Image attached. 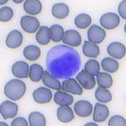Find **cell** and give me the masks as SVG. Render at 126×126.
I'll return each instance as SVG.
<instances>
[{"instance_id":"obj_1","label":"cell","mask_w":126,"mask_h":126,"mask_svg":"<svg viewBox=\"0 0 126 126\" xmlns=\"http://www.w3.org/2000/svg\"><path fill=\"white\" fill-rule=\"evenodd\" d=\"M80 57L76 50L67 46L53 47L47 54V69L54 76L64 78L74 74L79 69Z\"/></svg>"},{"instance_id":"obj_2","label":"cell","mask_w":126,"mask_h":126,"mask_svg":"<svg viewBox=\"0 0 126 126\" xmlns=\"http://www.w3.org/2000/svg\"><path fill=\"white\" fill-rule=\"evenodd\" d=\"M26 90L25 84L17 79L11 80L4 87L5 94L7 97L13 101H16L22 98Z\"/></svg>"},{"instance_id":"obj_3","label":"cell","mask_w":126,"mask_h":126,"mask_svg":"<svg viewBox=\"0 0 126 126\" xmlns=\"http://www.w3.org/2000/svg\"><path fill=\"white\" fill-rule=\"evenodd\" d=\"M87 35L89 41L99 44L105 39L106 33L105 30L100 26L94 25L89 29Z\"/></svg>"},{"instance_id":"obj_4","label":"cell","mask_w":126,"mask_h":126,"mask_svg":"<svg viewBox=\"0 0 126 126\" xmlns=\"http://www.w3.org/2000/svg\"><path fill=\"white\" fill-rule=\"evenodd\" d=\"M101 25L107 30H110L117 28L120 22V18L117 14L108 13L104 14L100 18Z\"/></svg>"},{"instance_id":"obj_5","label":"cell","mask_w":126,"mask_h":126,"mask_svg":"<svg viewBox=\"0 0 126 126\" xmlns=\"http://www.w3.org/2000/svg\"><path fill=\"white\" fill-rule=\"evenodd\" d=\"M20 24L24 31L30 33L36 32L40 26L39 22L37 18L27 15L24 16L21 18Z\"/></svg>"},{"instance_id":"obj_6","label":"cell","mask_w":126,"mask_h":126,"mask_svg":"<svg viewBox=\"0 0 126 126\" xmlns=\"http://www.w3.org/2000/svg\"><path fill=\"white\" fill-rule=\"evenodd\" d=\"M18 110V105L9 101H4L0 105V112L5 119L13 118L17 114Z\"/></svg>"},{"instance_id":"obj_7","label":"cell","mask_w":126,"mask_h":126,"mask_svg":"<svg viewBox=\"0 0 126 126\" xmlns=\"http://www.w3.org/2000/svg\"><path fill=\"white\" fill-rule=\"evenodd\" d=\"M76 78L84 89L90 90L93 88L95 85V78L85 70H82L79 72L77 75Z\"/></svg>"},{"instance_id":"obj_8","label":"cell","mask_w":126,"mask_h":126,"mask_svg":"<svg viewBox=\"0 0 126 126\" xmlns=\"http://www.w3.org/2000/svg\"><path fill=\"white\" fill-rule=\"evenodd\" d=\"M33 96L36 102L40 104L49 103L52 100V93L50 89L41 87L33 92Z\"/></svg>"},{"instance_id":"obj_9","label":"cell","mask_w":126,"mask_h":126,"mask_svg":"<svg viewBox=\"0 0 126 126\" xmlns=\"http://www.w3.org/2000/svg\"><path fill=\"white\" fill-rule=\"evenodd\" d=\"M74 109L75 112L77 115L81 117H86L91 114L93 107L89 102L81 100L75 103Z\"/></svg>"},{"instance_id":"obj_10","label":"cell","mask_w":126,"mask_h":126,"mask_svg":"<svg viewBox=\"0 0 126 126\" xmlns=\"http://www.w3.org/2000/svg\"><path fill=\"white\" fill-rule=\"evenodd\" d=\"M62 41L65 44L76 47L81 44L82 39L78 32L71 30L65 31Z\"/></svg>"},{"instance_id":"obj_11","label":"cell","mask_w":126,"mask_h":126,"mask_svg":"<svg viewBox=\"0 0 126 126\" xmlns=\"http://www.w3.org/2000/svg\"><path fill=\"white\" fill-rule=\"evenodd\" d=\"M61 88L63 91L76 95H81L83 92L80 86L73 78H69L63 81Z\"/></svg>"},{"instance_id":"obj_12","label":"cell","mask_w":126,"mask_h":126,"mask_svg":"<svg viewBox=\"0 0 126 126\" xmlns=\"http://www.w3.org/2000/svg\"><path fill=\"white\" fill-rule=\"evenodd\" d=\"M108 54L115 59H120L125 56L126 52L125 46L123 44L114 42L110 44L107 48Z\"/></svg>"},{"instance_id":"obj_13","label":"cell","mask_w":126,"mask_h":126,"mask_svg":"<svg viewBox=\"0 0 126 126\" xmlns=\"http://www.w3.org/2000/svg\"><path fill=\"white\" fill-rule=\"evenodd\" d=\"M23 40V36L20 32L17 30H14L7 36L6 44L7 47L11 49H16L21 45Z\"/></svg>"},{"instance_id":"obj_14","label":"cell","mask_w":126,"mask_h":126,"mask_svg":"<svg viewBox=\"0 0 126 126\" xmlns=\"http://www.w3.org/2000/svg\"><path fill=\"white\" fill-rule=\"evenodd\" d=\"M29 67L28 64L23 61H18L13 65L12 67V73L19 78H27L29 74Z\"/></svg>"},{"instance_id":"obj_15","label":"cell","mask_w":126,"mask_h":126,"mask_svg":"<svg viewBox=\"0 0 126 126\" xmlns=\"http://www.w3.org/2000/svg\"><path fill=\"white\" fill-rule=\"evenodd\" d=\"M109 114V110L107 106L103 104L97 103L94 106L93 119L94 122H104Z\"/></svg>"},{"instance_id":"obj_16","label":"cell","mask_w":126,"mask_h":126,"mask_svg":"<svg viewBox=\"0 0 126 126\" xmlns=\"http://www.w3.org/2000/svg\"><path fill=\"white\" fill-rule=\"evenodd\" d=\"M52 33L50 29L45 26H41L36 35V39L40 44L47 45L51 39Z\"/></svg>"},{"instance_id":"obj_17","label":"cell","mask_w":126,"mask_h":126,"mask_svg":"<svg viewBox=\"0 0 126 126\" xmlns=\"http://www.w3.org/2000/svg\"><path fill=\"white\" fill-rule=\"evenodd\" d=\"M57 116L58 119L64 123L71 122L74 117L72 109L67 106H61L58 108Z\"/></svg>"},{"instance_id":"obj_18","label":"cell","mask_w":126,"mask_h":126,"mask_svg":"<svg viewBox=\"0 0 126 126\" xmlns=\"http://www.w3.org/2000/svg\"><path fill=\"white\" fill-rule=\"evenodd\" d=\"M24 8L27 13L35 15L42 11V5L40 1L38 0H27L24 4Z\"/></svg>"},{"instance_id":"obj_19","label":"cell","mask_w":126,"mask_h":126,"mask_svg":"<svg viewBox=\"0 0 126 126\" xmlns=\"http://www.w3.org/2000/svg\"><path fill=\"white\" fill-rule=\"evenodd\" d=\"M83 52L86 56L91 58H97L100 54V49L96 44L85 41L83 47Z\"/></svg>"},{"instance_id":"obj_20","label":"cell","mask_w":126,"mask_h":126,"mask_svg":"<svg viewBox=\"0 0 126 126\" xmlns=\"http://www.w3.org/2000/svg\"><path fill=\"white\" fill-rule=\"evenodd\" d=\"M42 79L43 84L46 86L56 90H59L61 88L59 81L47 71L44 72Z\"/></svg>"},{"instance_id":"obj_21","label":"cell","mask_w":126,"mask_h":126,"mask_svg":"<svg viewBox=\"0 0 126 126\" xmlns=\"http://www.w3.org/2000/svg\"><path fill=\"white\" fill-rule=\"evenodd\" d=\"M70 10L67 5L63 3L55 4L52 9V14L55 17L59 19H63L68 16Z\"/></svg>"},{"instance_id":"obj_22","label":"cell","mask_w":126,"mask_h":126,"mask_svg":"<svg viewBox=\"0 0 126 126\" xmlns=\"http://www.w3.org/2000/svg\"><path fill=\"white\" fill-rule=\"evenodd\" d=\"M54 100L56 103L61 106L71 105L73 101V98L72 95L60 91L55 93Z\"/></svg>"},{"instance_id":"obj_23","label":"cell","mask_w":126,"mask_h":126,"mask_svg":"<svg viewBox=\"0 0 126 126\" xmlns=\"http://www.w3.org/2000/svg\"><path fill=\"white\" fill-rule=\"evenodd\" d=\"M23 54L26 59L30 61H35L40 57L41 51L39 48L37 46L30 45L25 48Z\"/></svg>"},{"instance_id":"obj_24","label":"cell","mask_w":126,"mask_h":126,"mask_svg":"<svg viewBox=\"0 0 126 126\" xmlns=\"http://www.w3.org/2000/svg\"><path fill=\"white\" fill-rule=\"evenodd\" d=\"M101 66L104 71L114 73L118 70L119 64L116 60L110 57H107L102 61Z\"/></svg>"},{"instance_id":"obj_25","label":"cell","mask_w":126,"mask_h":126,"mask_svg":"<svg viewBox=\"0 0 126 126\" xmlns=\"http://www.w3.org/2000/svg\"><path fill=\"white\" fill-rule=\"evenodd\" d=\"M96 76L97 81L99 86L104 88H109L112 86L113 79L110 74L101 72L99 73Z\"/></svg>"},{"instance_id":"obj_26","label":"cell","mask_w":126,"mask_h":126,"mask_svg":"<svg viewBox=\"0 0 126 126\" xmlns=\"http://www.w3.org/2000/svg\"><path fill=\"white\" fill-rule=\"evenodd\" d=\"M92 19L89 15L85 13L80 14L75 18V25L78 28L81 29H86L91 25Z\"/></svg>"},{"instance_id":"obj_27","label":"cell","mask_w":126,"mask_h":126,"mask_svg":"<svg viewBox=\"0 0 126 126\" xmlns=\"http://www.w3.org/2000/svg\"><path fill=\"white\" fill-rule=\"evenodd\" d=\"M95 97L100 102L106 103L112 100V96L110 92L106 88L99 87L95 92Z\"/></svg>"},{"instance_id":"obj_28","label":"cell","mask_w":126,"mask_h":126,"mask_svg":"<svg viewBox=\"0 0 126 126\" xmlns=\"http://www.w3.org/2000/svg\"><path fill=\"white\" fill-rule=\"evenodd\" d=\"M44 72L43 68L40 65L36 64H33L30 67L29 77L33 82H38L42 78Z\"/></svg>"},{"instance_id":"obj_29","label":"cell","mask_w":126,"mask_h":126,"mask_svg":"<svg viewBox=\"0 0 126 126\" xmlns=\"http://www.w3.org/2000/svg\"><path fill=\"white\" fill-rule=\"evenodd\" d=\"M28 120L31 126H45L46 125V119L44 116L38 112L31 113L29 116Z\"/></svg>"},{"instance_id":"obj_30","label":"cell","mask_w":126,"mask_h":126,"mask_svg":"<svg viewBox=\"0 0 126 126\" xmlns=\"http://www.w3.org/2000/svg\"><path fill=\"white\" fill-rule=\"evenodd\" d=\"M85 71L93 76H96L100 71V65L96 60L91 59L87 61L85 65Z\"/></svg>"},{"instance_id":"obj_31","label":"cell","mask_w":126,"mask_h":126,"mask_svg":"<svg viewBox=\"0 0 126 126\" xmlns=\"http://www.w3.org/2000/svg\"><path fill=\"white\" fill-rule=\"evenodd\" d=\"M50 29L52 33L51 39L53 42H59L63 40L65 32L61 26L55 24L51 27Z\"/></svg>"},{"instance_id":"obj_32","label":"cell","mask_w":126,"mask_h":126,"mask_svg":"<svg viewBox=\"0 0 126 126\" xmlns=\"http://www.w3.org/2000/svg\"><path fill=\"white\" fill-rule=\"evenodd\" d=\"M14 15L13 11L10 7L4 6L0 10V20L3 22H7L10 20Z\"/></svg>"},{"instance_id":"obj_33","label":"cell","mask_w":126,"mask_h":126,"mask_svg":"<svg viewBox=\"0 0 126 126\" xmlns=\"http://www.w3.org/2000/svg\"><path fill=\"white\" fill-rule=\"evenodd\" d=\"M109 126H126V122L125 119L120 115H115L111 118L108 122Z\"/></svg>"},{"instance_id":"obj_34","label":"cell","mask_w":126,"mask_h":126,"mask_svg":"<svg viewBox=\"0 0 126 126\" xmlns=\"http://www.w3.org/2000/svg\"><path fill=\"white\" fill-rule=\"evenodd\" d=\"M11 125L12 126H28L27 121L23 117H18L15 118L12 121Z\"/></svg>"},{"instance_id":"obj_35","label":"cell","mask_w":126,"mask_h":126,"mask_svg":"<svg viewBox=\"0 0 126 126\" xmlns=\"http://www.w3.org/2000/svg\"><path fill=\"white\" fill-rule=\"evenodd\" d=\"M119 13L123 19L126 20V0L121 2L118 7Z\"/></svg>"},{"instance_id":"obj_36","label":"cell","mask_w":126,"mask_h":126,"mask_svg":"<svg viewBox=\"0 0 126 126\" xmlns=\"http://www.w3.org/2000/svg\"><path fill=\"white\" fill-rule=\"evenodd\" d=\"M85 126H98L96 124L93 123H87L86 124Z\"/></svg>"}]
</instances>
